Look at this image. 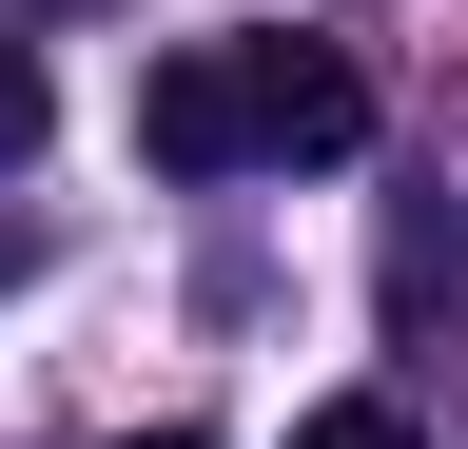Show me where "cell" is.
Segmentation results:
<instances>
[{
  "mask_svg": "<svg viewBox=\"0 0 468 449\" xmlns=\"http://www.w3.org/2000/svg\"><path fill=\"white\" fill-rule=\"evenodd\" d=\"M449 273H468V215L410 196V215H390V332H430V313H449Z\"/></svg>",
  "mask_w": 468,
  "mask_h": 449,
  "instance_id": "3",
  "label": "cell"
},
{
  "mask_svg": "<svg viewBox=\"0 0 468 449\" xmlns=\"http://www.w3.org/2000/svg\"><path fill=\"white\" fill-rule=\"evenodd\" d=\"M137 156H156V176H234V79H215V39H176V59L137 79Z\"/></svg>",
  "mask_w": 468,
  "mask_h": 449,
  "instance_id": "2",
  "label": "cell"
},
{
  "mask_svg": "<svg viewBox=\"0 0 468 449\" xmlns=\"http://www.w3.org/2000/svg\"><path fill=\"white\" fill-rule=\"evenodd\" d=\"M234 79V176H332V156H371V79L332 59V39H215Z\"/></svg>",
  "mask_w": 468,
  "mask_h": 449,
  "instance_id": "1",
  "label": "cell"
},
{
  "mask_svg": "<svg viewBox=\"0 0 468 449\" xmlns=\"http://www.w3.org/2000/svg\"><path fill=\"white\" fill-rule=\"evenodd\" d=\"M39 20H79V0H39Z\"/></svg>",
  "mask_w": 468,
  "mask_h": 449,
  "instance_id": "7",
  "label": "cell"
},
{
  "mask_svg": "<svg viewBox=\"0 0 468 449\" xmlns=\"http://www.w3.org/2000/svg\"><path fill=\"white\" fill-rule=\"evenodd\" d=\"M117 449H215V430H117Z\"/></svg>",
  "mask_w": 468,
  "mask_h": 449,
  "instance_id": "6",
  "label": "cell"
},
{
  "mask_svg": "<svg viewBox=\"0 0 468 449\" xmlns=\"http://www.w3.org/2000/svg\"><path fill=\"white\" fill-rule=\"evenodd\" d=\"M292 449H430V430H410L390 390H332V411H292Z\"/></svg>",
  "mask_w": 468,
  "mask_h": 449,
  "instance_id": "5",
  "label": "cell"
},
{
  "mask_svg": "<svg viewBox=\"0 0 468 449\" xmlns=\"http://www.w3.org/2000/svg\"><path fill=\"white\" fill-rule=\"evenodd\" d=\"M39 137H58V79H39V39H0V176H20Z\"/></svg>",
  "mask_w": 468,
  "mask_h": 449,
  "instance_id": "4",
  "label": "cell"
}]
</instances>
